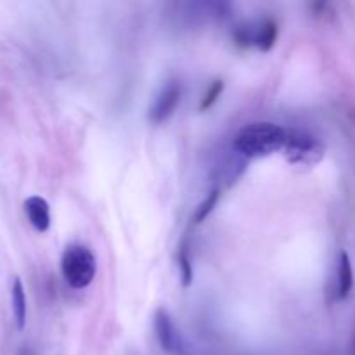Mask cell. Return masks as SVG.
<instances>
[{
    "label": "cell",
    "instance_id": "1",
    "mask_svg": "<svg viewBox=\"0 0 355 355\" xmlns=\"http://www.w3.org/2000/svg\"><path fill=\"white\" fill-rule=\"evenodd\" d=\"M286 137V128L274 121H253L236 134L234 149L245 158H266L283 151Z\"/></svg>",
    "mask_w": 355,
    "mask_h": 355
},
{
    "label": "cell",
    "instance_id": "2",
    "mask_svg": "<svg viewBox=\"0 0 355 355\" xmlns=\"http://www.w3.org/2000/svg\"><path fill=\"white\" fill-rule=\"evenodd\" d=\"M61 272L64 281L73 290H85L90 286L97 272L94 253L83 245H69L62 252Z\"/></svg>",
    "mask_w": 355,
    "mask_h": 355
},
{
    "label": "cell",
    "instance_id": "3",
    "mask_svg": "<svg viewBox=\"0 0 355 355\" xmlns=\"http://www.w3.org/2000/svg\"><path fill=\"white\" fill-rule=\"evenodd\" d=\"M326 148L315 135L305 130H288L283 155L290 165L312 168L324 158Z\"/></svg>",
    "mask_w": 355,
    "mask_h": 355
},
{
    "label": "cell",
    "instance_id": "4",
    "mask_svg": "<svg viewBox=\"0 0 355 355\" xmlns=\"http://www.w3.org/2000/svg\"><path fill=\"white\" fill-rule=\"evenodd\" d=\"M155 333L163 352L170 355H189V343L186 342V338L177 328L175 321L166 309H156Z\"/></svg>",
    "mask_w": 355,
    "mask_h": 355
},
{
    "label": "cell",
    "instance_id": "5",
    "mask_svg": "<svg viewBox=\"0 0 355 355\" xmlns=\"http://www.w3.org/2000/svg\"><path fill=\"white\" fill-rule=\"evenodd\" d=\"M180 99H182V83L179 80H168L166 83H163L149 107V121L159 125L168 120L175 113Z\"/></svg>",
    "mask_w": 355,
    "mask_h": 355
},
{
    "label": "cell",
    "instance_id": "6",
    "mask_svg": "<svg viewBox=\"0 0 355 355\" xmlns=\"http://www.w3.org/2000/svg\"><path fill=\"white\" fill-rule=\"evenodd\" d=\"M24 214L31 227L38 232H47L51 227V207L42 196H30L24 200Z\"/></svg>",
    "mask_w": 355,
    "mask_h": 355
},
{
    "label": "cell",
    "instance_id": "7",
    "mask_svg": "<svg viewBox=\"0 0 355 355\" xmlns=\"http://www.w3.org/2000/svg\"><path fill=\"white\" fill-rule=\"evenodd\" d=\"M277 35H279V28L272 17L253 23V47L262 52H269L276 45Z\"/></svg>",
    "mask_w": 355,
    "mask_h": 355
},
{
    "label": "cell",
    "instance_id": "8",
    "mask_svg": "<svg viewBox=\"0 0 355 355\" xmlns=\"http://www.w3.org/2000/svg\"><path fill=\"white\" fill-rule=\"evenodd\" d=\"M352 288H354L352 262H350L349 253L343 250V252H340L338 269H336V290H335L336 300L342 302L345 300V298H349Z\"/></svg>",
    "mask_w": 355,
    "mask_h": 355
},
{
    "label": "cell",
    "instance_id": "9",
    "mask_svg": "<svg viewBox=\"0 0 355 355\" xmlns=\"http://www.w3.org/2000/svg\"><path fill=\"white\" fill-rule=\"evenodd\" d=\"M10 304H12V315L16 328L23 331L26 326V293L21 277H14L12 286H10Z\"/></svg>",
    "mask_w": 355,
    "mask_h": 355
},
{
    "label": "cell",
    "instance_id": "10",
    "mask_svg": "<svg viewBox=\"0 0 355 355\" xmlns=\"http://www.w3.org/2000/svg\"><path fill=\"white\" fill-rule=\"evenodd\" d=\"M177 263H179V270H180V283H182L184 290H187V288L193 286V281H194L193 259H191L189 245H187V241H182V245L179 246V252H177Z\"/></svg>",
    "mask_w": 355,
    "mask_h": 355
},
{
    "label": "cell",
    "instance_id": "11",
    "mask_svg": "<svg viewBox=\"0 0 355 355\" xmlns=\"http://www.w3.org/2000/svg\"><path fill=\"white\" fill-rule=\"evenodd\" d=\"M218 200H220V189H218V187H215V189H211L210 193L207 194V198H205V200L198 205L196 211H194V217H193L194 224H201L203 220H207L208 215H210L211 211H214V208L217 207Z\"/></svg>",
    "mask_w": 355,
    "mask_h": 355
},
{
    "label": "cell",
    "instance_id": "12",
    "mask_svg": "<svg viewBox=\"0 0 355 355\" xmlns=\"http://www.w3.org/2000/svg\"><path fill=\"white\" fill-rule=\"evenodd\" d=\"M224 87H225L224 80H214V82L210 83V87L207 89V92H205L203 97H201V103H200L201 113H205V111L210 110V107L214 106L218 99H220L222 92H224Z\"/></svg>",
    "mask_w": 355,
    "mask_h": 355
},
{
    "label": "cell",
    "instance_id": "13",
    "mask_svg": "<svg viewBox=\"0 0 355 355\" xmlns=\"http://www.w3.org/2000/svg\"><path fill=\"white\" fill-rule=\"evenodd\" d=\"M311 10L315 17H324V16H328L329 10H333V9H331V6L326 2H312Z\"/></svg>",
    "mask_w": 355,
    "mask_h": 355
},
{
    "label": "cell",
    "instance_id": "14",
    "mask_svg": "<svg viewBox=\"0 0 355 355\" xmlns=\"http://www.w3.org/2000/svg\"><path fill=\"white\" fill-rule=\"evenodd\" d=\"M349 355H355V331H354V336H352V342H350Z\"/></svg>",
    "mask_w": 355,
    "mask_h": 355
}]
</instances>
